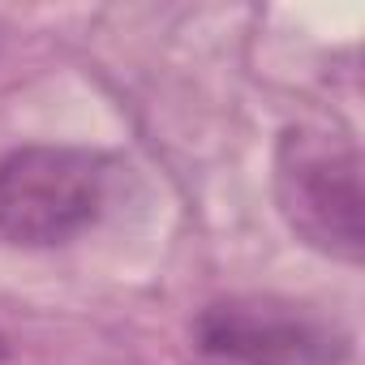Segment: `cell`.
<instances>
[{
	"label": "cell",
	"instance_id": "3",
	"mask_svg": "<svg viewBox=\"0 0 365 365\" xmlns=\"http://www.w3.org/2000/svg\"><path fill=\"white\" fill-rule=\"evenodd\" d=\"M202 365H344L348 335L322 314L275 297H228L194 318Z\"/></svg>",
	"mask_w": 365,
	"mask_h": 365
},
{
	"label": "cell",
	"instance_id": "4",
	"mask_svg": "<svg viewBox=\"0 0 365 365\" xmlns=\"http://www.w3.org/2000/svg\"><path fill=\"white\" fill-rule=\"evenodd\" d=\"M5 352H9V344H5V335H0V361H5Z\"/></svg>",
	"mask_w": 365,
	"mask_h": 365
},
{
	"label": "cell",
	"instance_id": "2",
	"mask_svg": "<svg viewBox=\"0 0 365 365\" xmlns=\"http://www.w3.org/2000/svg\"><path fill=\"white\" fill-rule=\"evenodd\" d=\"M112 163L82 146H18L0 159V232L18 245H61L108 202Z\"/></svg>",
	"mask_w": 365,
	"mask_h": 365
},
{
	"label": "cell",
	"instance_id": "1",
	"mask_svg": "<svg viewBox=\"0 0 365 365\" xmlns=\"http://www.w3.org/2000/svg\"><path fill=\"white\" fill-rule=\"evenodd\" d=\"M275 202L288 228L344 262H361V155L331 129H288L275 150Z\"/></svg>",
	"mask_w": 365,
	"mask_h": 365
}]
</instances>
